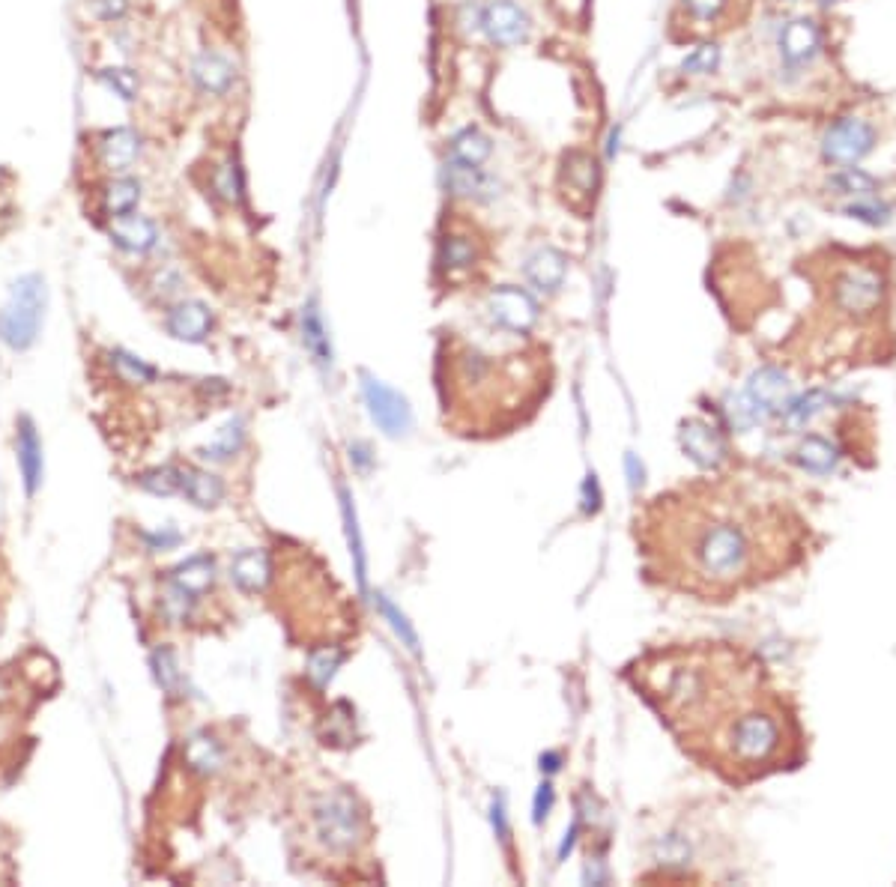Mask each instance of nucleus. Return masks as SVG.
<instances>
[{"mask_svg":"<svg viewBox=\"0 0 896 887\" xmlns=\"http://www.w3.org/2000/svg\"><path fill=\"white\" fill-rule=\"evenodd\" d=\"M678 747L726 783L747 786L801 759V723L765 664L729 643L655 649L628 666Z\"/></svg>","mask_w":896,"mask_h":887,"instance_id":"nucleus-1","label":"nucleus"},{"mask_svg":"<svg viewBox=\"0 0 896 887\" xmlns=\"http://www.w3.org/2000/svg\"><path fill=\"white\" fill-rule=\"evenodd\" d=\"M634 535L652 580L708 604L780 580L810 544L807 523L786 499L735 478L658 493L637 514Z\"/></svg>","mask_w":896,"mask_h":887,"instance_id":"nucleus-2","label":"nucleus"},{"mask_svg":"<svg viewBox=\"0 0 896 887\" xmlns=\"http://www.w3.org/2000/svg\"><path fill=\"white\" fill-rule=\"evenodd\" d=\"M446 422L466 437H496L529 422L550 392V371L541 359L520 353L496 362L472 347L454 344L440 359Z\"/></svg>","mask_w":896,"mask_h":887,"instance_id":"nucleus-3","label":"nucleus"},{"mask_svg":"<svg viewBox=\"0 0 896 887\" xmlns=\"http://www.w3.org/2000/svg\"><path fill=\"white\" fill-rule=\"evenodd\" d=\"M311 840L332 858H350L371 840V822L356 792L338 786L317 795L308 807Z\"/></svg>","mask_w":896,"mask_h":887,"instance_id":"nucleus-4","label":"nucleus"},{"mask_svg":"<svg viewBox=\"0 0 896 887\" xmlns=\"http://www.w3.org/2000/svg\"><path fill=\"white\" fill-rule=\"evenodd\" d=\"M45 305H48L45 278L36 275V272L21 275L9 287V299L0 308V341L15 353L30 350L39 341L42 320H45Z\"/></svg>","mask_w":896,"mask_h":887,"instance_id":"nucleus-5","label":"nucleus"},{"mask_svg":"<svg viewBox=\"0 0 896 887\" xmlns=\"http://www.w3.org/2000/svg\"><path fill=\"white\" fill-rule=\"evenodd\" d=\"M885 299H888V278L882 275V269L870 263H849L831 281L834 311H840L855 323L873 320L885 308Z\"/></svg>","mask_w":896,"mask_h":887,"instance_id":"nucleus-6","label":"nucleus"},{"mask_svg":"<svg viewBox=\"0 0 896 887\" xmlns=\"http://www.w3.org/2000/svg\"><path fill=\"white\" fill-rule=\"evenodd\" d=\"M873 150H876V129L870 120L855 117V114L837 117L822 135V156L828 165L849 168V165H858L861 159H867Z\"/></svg>","mask_w":896,"mask_h":887,"instance_id":"nucleus-7","label":"nucleus"},{"mask_svg":"<svg viewBox=\"0 0 896 887\" xmlns=\"http://www.w3.org/2000/svg\"><path fill=\"white\" fill-rule=\"evenodd\" d=\"M141 153H144V141H141V135L132 126L105 129V132L93 135V144H90L93 165L99 171H105L108 177L129 174L138 165Z\"/></svg>","mask_w":896,"mask_h":887,"instance_id":"nucleus-8","label":"nucleus"},{"mask_svg":"<svg viewBox=\"0 0 896 887\" xmlns=\"http://www.w3.org/2000/svg\"><path fill=\"white\" fill-rule=\"evenodd\" d=\"M481 30L496 48H514L529 39L532 18L529 12L514 0H490L481 6Z\"/></svg>","mask_w":896,"mask_h":887,"instance_id":"nucleus-9","label":"nucleus"},{"mask_svg":"<svg viewBox=\"0 0 896 887\" xmlns=\"http://www.w3.org/2000/svg\"><path fill=\"white\" fill-rule=\"evenodd\" d=\"M487 314L499 329L517 335H526L538 323V305L520 287H496L487 296Z\"/></svg>","mask_w":896,"mask_h":887,"instance_id":"nucleus-10","label":"nucleus"},{"mask_svg":"<svg viewBox=\"0 0 896 887\" xmlns=\"http://www.w3.org/2000/svg\"><path fill=\"white\" fill-rule=\"evenodd\" d=\"M365 383H362V392H365V404H368V410H371V419L389 434V437H401V434H407L410 431V407H407V401L395 392V389H389L386 383H380V380H374V377H362Z\"/></svg>","mask_w":896,"mask_h":887,"instance_id":"nucleus-11","label":"nucleus"},{"mask_svg":"<svg viewBox=\"0 0 896 887\" xmlns=\"http://www.w3.org/2000/svg\"><path fill=\"white\" fill-rule=\"evenodd\" d=\"M189 75H192L195 87H198L204 96L224 99V96L236 87L239 69H236V60H233L230 54H224L219 48H204V51L192 60Z\"/></svg>","mask_w":896,"mask_h":887,"instance_id":"nucleus-12","label":"nucleus"},{"mask_svg":"<svg viewBox=\"0 0 896 887\" xmlns=\"http://www.w3.org/2000/svg\"><path fill=\"white\" fill-rule=\"evenodd\" d=\"M565 201L580 210L589 213V207L595 204V192H598V162L589 153H568L562 162V174H559Z\"/></svg>","mask_w":896,"mask_h":887,"instance_id":"nucleus-13","label":"nucleus"},{"mask_svg":"<svg viewBox=\"0 0 896 887\" xmlns=\"http://www.w3.org/2000/svg\"><path fill=\"white\" fill-rule=\"evenodd\" d=\"M440 183L451 198H466V201H493L499 195V183L484 174L478 165H463L448 159L440 171Z\"/></svg>","mask_w":896,"mask_h":887,"instance_id":"nucleus-14","label":"nucleus"},{"mask_svg":"<svg viewBox=\"0 0 896 887\" xmlns=\"http://www.w3.org/2000/svg\"><path fill=\"white\" fill-rule=\"evenodd\" d=\"M822 51V30L813 18H795L783 27L780 33V54L783 63L798 69L816 60V54Z\"/></svg>","mask_w":896,"mask_h":887,"instance_id":"nucleus-15","label":"nucleus"},{"mask_svg":"<svg viewBox=\"0 0 896 887\" xmlns=\"http://www.w3.org/2000/svg\"><path fill=\"white\" fill-rule=\"evenodd\" d=\"M165 329L168 335H174L177 341H186V344H201L210 329H213V314L204 302L198 299H186V302H177L168 317H165Z\"/></svg>","mask_w":896,"mask_h":887,"instance_id":"nucleus-16","label":"nucleus"},{"mask_svg":"<svg viewBox=\"0 0 896 887\" xmlns=\"http://www.w3.org/2000/svg\"><path fill=\"white\" fill-rule=\"evenodd\" d=\"M789 395H792V386H789L786 374L777 368H759L747 383V398L762 416L783 413L789 407Z\"/></svg>","mask_w":896,"mask_h":887,"instance_id":"nucleus-17","label":"nucleus"},{"mask_svg":"<svg viewBox=\"0 0 896 887\" xmlns=\"http://www.w3.org/2000/svg\"><path fill=\"white\" fill-rule=\"evenodd\" d=\"M523 275L526 281L535 287V290H544V293H553L565 284V275H568V257L553 248V245H541L535 248L526 263H523Z\"/></svg>","mask_w":896,"mask_h":887,"instance_id":"nucleus-18","label":"nucleus"},{"mask_svg":"<svg viewBox=\"0 0 896 887\" xmlns=\"http://www.w3.org/2000/svg\"><path fill=\"white\" fill-rule=\"evenodd\" d=\"M138 204H141V183H138L135 177H129V174L108 177V180L99 186V213H102L108 222L135 213Z\"/></svg>","mask_w":896,"mask_h":887,"instance_id":"nucleus-19","label":"nucleus"},{"mask_svg":"<svg viewBox=\"0 0 896 887\" xmlns=\"http://www.w3.org/2000/svg\"><path fill=\"white\" fill-rule=\"evenodd\" d=\"M108 236L117 248L129 251V254H147L156 242H159V230L147 216H120L108 222Z\"/></svg>","mask_w":896,"mask_h":887,"instance_id":"nucleus-20","label":"nucleus"},{"mask_svg":"<svg viewBox=\"0 0 896 887\" xmlns=\"http://www.w3.org/2000/svg\"><path fill=\"white\" fill-rule=\"evenodd\" d=\"M15 454H18V469H21V478H24V490L33 496L42 484V443L36 437V428L33 422L24 416L18 419V440H15Z\"/></svg>","mask_w":896,"mask_h":887,"instance_id":"nucleus-21","label":"nucleus"},{"mask_svg":"<svg viewBox=\"0 0 896 887\" xmlns=\"http://www.w3.org/2000/svg\"><path fill=\"white\" fill-rule=\"evenodd\" d=\"M681 448L690 454L693 463H699L705 469H714L723 460V454H726L723 440L705 422H684L681 425Z\"/></svg>","mask_w":896,"mask_h":887,"instance_id":"nucleus-22","label":"nucleus"},{"mask_svg":"<svg viewBox=\"0 0 896 887\" xmlns=\"http://www.w3.org/2000/svg\"><path fill=\"white\" fill-rule=\"evenodd\" d=\"M230 577L242 592H263L269 577H272V565L269 556L263 550H242L233 556L230 562Z\"/></svg>","mask_w":896,"mask_h":887,"instance_id":"nucleus-23","label":"nucleus"},{"mask_svg":"<svg viewBox=\"0 0 896 887\" xmlns=\"http://www.w3.org/2000/svg\"><path fill=\"white\" fill-rule=\"evenodd\" d=\"M481 260V245L469 233H448L440 242V269L448 275L472 272Z\"/></svg>","mask_w":896,"mask_h":887,"instance_id":"nucleus-24","label":"nucleus"},{"mask_svg":"<svg viewBox=\"0 0 896 887\" xmlns=\"http://www.w3.org/2000/svg\"><path fill=\"white\" fill-rule=\"evenodd\" d=\"M448 150H451V159H454V162L478 165V168H481V165L490 159V153H493V141H490L478 126H466V129H460V132L451 138Z\"/></svg>","mask_w":896,"mask_h":887,"instance_id":"nucleus-25","label":"nucleus"},{"mask_svg":"<svg viewBox=\"0 0 896 887\" xmlns=\"http://www.w3.org/2000/svg\"><path fill=\"white\" fill-rule=\"evenodd\" d=\"M183 493L198 508H213L224 499V481L207 469H186L183 472Z\"/></svg>","mask_w":896,"mask_h":887,"instance_id":"nucleus-26","label":"nucleus"},{"mask_svg":"<svg viewBox=\"0 0 896 887\" xmlns=\"http://www.w3.org/2000/svg\"><path fill=\"white\" fill-rule=\"evenodd\" d=\"M213 580H216V565H213L210 556H192L183 565H177L174 574H171V583L186 589L189 595L207 592L213 586Z\"/></svg>","mask_w":896,"mask_h":887,"instance_id":"nucleus-27","label":"nucleus"},{"mask_svg":"<svg viewBox=\"0 0 896 887\" xmlns=\"http://www.w3.org/2000/svg\"><path fill=\"white\" fill-rule=\"evenodd\" d=\"M210 192L219 201L230 204V207L242 201L245 183H242V171H239V165H236L233 156H224L222 162L213 165V171H210Z\"/></svg>","mask_w":896,"mask_h":887,"instance_id":"nucleus-28","label":"nucleus"},{"mask_svg":"<svg viewBox=\"0 0 896 887\" xmlns=\"http://www.w3.org/2000/svg\"><path fill=\"white\" fill-rule=\"evenodd\" d=\"M183 756H186L189 768H195V771H201V774H213V771H219L224 762L222 744H219L213 735H204V732H198V735H192V738L186 741Z\"/></svg>","mask_w":896,"mask_h":887,"instance_id":"nucleus-29","label":"nucleus"},{"mask_svg":"<svg viewBox=\"0 0 896 887\" xmlns=\"http://www.w3.org/2000/svg\"><path fill=\"white\" fill-rule=\"evenodd\" d=\"M828 189H831V195H840V198H870L879 189V183L873 174L849 165L828 177Z\"/></svg>","mask_w":896,"mask_h":887,"instance_id":"nucleus-30","label":"nucleus"},{"mask_svg":"<svg viewBox=\"0 0 896 887\" xmlns=\"http://www.w3.org/2000/svg\"><path fill=\"white\" fill-rule=\"evenodd\" d=\"M795 460L807 469V472H831L837 466V448L822 440V437H807L804 443L795 448Z\"/></svg>","mask_w":896,"mask_h":887,"instance_id":"nucleus-31","label":"nucleus"},{"mask_svg":"<svg viewBox=\"0 0 896 887\" xmlns=\"http://www.w3.org/2000/svg\"><path fill=\"white\" fill-rule=\"evenodd\" d=\"M96 78H99V84H102L105 90H111V93H114L117 99H123V102H135L138 93H141V78H138L135 69H126V66H105V69L96 72Z\"/></svg>","mask_w":896,"mask_h":887,"instance_id":"nucleus-32","label":"nucleus"},{"mask_svg":"<svg viewBox=\"0 0 896 887\" xmlns=\"http://www.w3.org/2000/svg\"><path fill=\"white\" fill-rule=\"evenodd\" d=\"M108 362L114 368V374L123 380V383H132V386H147L156 380V368H150L147 362H141L138 356L126 353V350H111L108 353Z\"/></svg>","mask_w":896,"mask_h":887,"instance_id":"nucleus-33","label":"nucleus"},{"mask_svg":"<svg viewBox=\"0 0 896 887\" xmlns=\"http://www.w3.org/2000/svg\"><path fill=\"white\" fill-rule=\"evenodd\" d=\"M720 66V45L702 42L681 60V75H711Z\"/></svg>","mask_w":896,"mask_h":887,"instance_id":"nucleus-34","label":"nucleus"},{"mask_svg":"<svg viewBox=\"0 0 896 887\" xmlns=\"http://www.w3.org/2000/svg\"><path fill=\"white\" fill-rule=\"evenodd\" d=\"M138 484L156 496H171L177 490H183V472L174 469V466H159V469H150L138 478Z\"/></svg>","mask_w":896,"mask_h":887,"instance_id":"nucleus-35","label":"nucleus"},{"mask_svg":"<svg viewBox=\"0 0 896 887\" xmlns=\"http://www.w3.org/2000/svg\"><path fill=\"white\" fill-rule=\"evenodd\" d=\"M843 213L849 219H858V222L873 224V227H882V224L891 222V207L882 204V201H876L873 195L870 198H855L849 207H843Z\"/></svg>","mask_w":896,"mask_h":887,"instance_id":"nucleus-36","label":"nucleus"},{"mask_svg":"<svg viewBox=\"0 0 896 887\" xmlns=\"http://www.w3.org/2000/svg\"><path fill=\"white\" fill-rule=\"evenodd\" d=\"M828 404V395L822 392V389H813V392H807L804 398H798L795 404H789L786 407V425H792V428H801V425H807L822 407Z\"/></svg>","mask_w":896,"mask_h":887,"instance_id":"nucleus-37","label":"nucleus"},{"mask_svg":"<svg viewBox=\"0 0 896 887\" xmlns=\"http://www.w3.org/2000/svg\"><path fill=\"white\" fill-rule=\"evenodd\" d=\"M302 329H305V344H308V350L317 356V362L326 365V362L332 359V353H329V341H326L323 323H320V317H317L314 308H308V311L302 314Z\"/></svg>","mask_w":896,"mask_h":887,"instance_id":"nucleus-38","label":"nucleus"},{"mask_svg":"<svg viewBox=\"0 0 896 887\" xmlns=\"http://www.w3.org/2000/svg\"><path fill=\"white\" fill-rule=\"evenodd\" d=\"M239 445H242V422H230V425H224L222 431H219V437L204 448V457L224 460V457H230Z\"/></svg>","mask_w":896,"mask_h":887,"instance_id":"nucleus-39","label":"nucleus"},{"mask_svg":"<svg viewBox=\"0 0 896 887\" xmlns=\"http://www.w3.org/2000/svg\"><path fill=\"white\" fill-rule=\"evenodd\" d=\"M153 666H156V678L159 684L168 690V693H177L180 690V669H177V658L168 652V649H159L153 655Z\"/></svg>","mask_w":896,"mask_h":887,"instance_id":"nucleus-40","label":"nucleus"},{"mask_svg":"<svg viewBox=\"0 0 896 887\" xmlns=\"http://www.w3.org/2000/svg\"><path fill=\"white\" fill-rule=\"evenodd\" d=\"M192 598H195V595H189L186 589H180V586L171 583V589L165 592V601H162L165 616H168L171 622H186V616H189V610H192Z\"/></svg>","mask_w":896,"mask_h":887,"instance_id":"nucleus-41","label":"nucleus"},{"mask_svg":"<svg viewBox=\"0 0 896 887\" xmlns=\"http://www.w3.org/2000/svg\"><path fill=\"white\" fill-rule=\"evenodd\" d=\"M681 6L687 9L690 18H696L702 24H711V21L723 18V12L729 9V0H681Z\"/></svg>","mask_w":896,"mask_h":887,"instance_id":"nucleus-42","label":"nucleus"},{"mask_svg":"<svg viewBox=\"0 0 896 887\" xmlns=\"http://www.w3.org/2000/svg\"><path fill=\"white\" fill-rule=\"evenodd\" d=\"M87 9L102 24H117L129 12V0H87Z\"/></svg>","mask_w":896,"mask_h":887,"instance_id":"nucleus-43","label":"nucleus"},{"mask_svg":"<svg viewBox=\"0 0 896 887\" xmlns=\"http://www.w3.org/2000/svg\"><path fill=\"white\" fill-rule=\"evenodd\" d=\"M338 661H341L338 652H332V655H329V649L314 652V655H311V675H314L320 684H326V681L332 678V669L338 666Z\"/></svg>","mask_w":896,"mask_h":887,"instance_id":"nucleus-44","label":"nucleus"},{"mask_svg":"<svg viewBox=\"0 0 896 887\" xmlns=\"http://www.w3.org/2000/svg\"><path fill=\"white\" fill-rule=\"evenodd\" d=\"M147 541L153 544V550H165V547L177 544V541H180V535H177L174 529H168L165 535H162V532H159V535H147Z\"/></svg>","mask_w":896,"mask_h":887,"instance_id":"nucleus-45","label":"nucleus"},{"mask_svg":"<svg viewBox=\"0 0 896 887\" xmlns=\"http://www.w3.org/2000/svg\"><path fill=\"white\" fill-rule=\"evenodd\" d=\"M547 807H550V786H541V792H538V804H535V819L547 816Z\"/></svg>","mask_w":896,"mask_h":887,"instance_id":"nucleus-46","label":"nucleus"},{"mask_svg":"<svg viewBox=\"0 0 896 887\" xmlns=\"http://www.w3.org/2000/svg\"><path fill=\"white\" fill-rule=\"evenodd\" d=\"M9 699V687H6V681L0 678V702H6Z\"/></svg>","mask_w":896,"mask_h":887,"instance_id":"nucleus-47","label":"nucleus"},{"mask_svg":"<svg viewBox=\"0 0 896 887\" xmlns=\"http://www.w3.org/2000/svg\"><path fill=\"white\" fill-rule=\"evenodd\" d=\"M822 6H834V3H843V0H819Z\"/></svg>","mask_w":896,"mask_h":887,"instance_id":"nucleus-48","label":"nucleus"}]
</instances>
